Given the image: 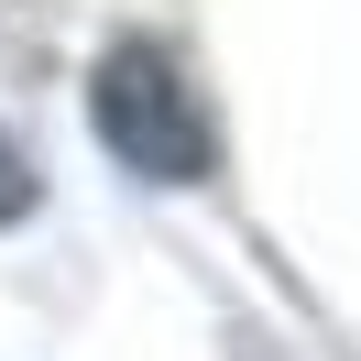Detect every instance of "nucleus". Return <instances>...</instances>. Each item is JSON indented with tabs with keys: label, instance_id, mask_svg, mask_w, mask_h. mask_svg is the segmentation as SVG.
<instances>
[{
	"label": "nucleus",
	"instance_id": "f257e3e1",
	"mask_svg": "<svg viewBox=\"0 0 361 361\" xmlns=\"http://www.w3.org/2000/svg\"><path fill=\"white\" fill-rule=\"evenodd\" d=\"M88 121H99V142H110L132 176H154V186H197L208 164H219V121H208V99L186 88V66L164 44H110L99 55Z\"/></svg>",
	"mask_w": 361,
	"mask_h": 361
},
{
	"label": "nucleus",
	"instance_id": "f03ea898",
	"mask_svg": "<svg viewBox=\"0 0 361 361\" xmlns=\"http://www.w3.org/2000/svg\"><path fill=\"white\" fill-rule=\"evenodd\" d=\"M23 208H33V176H23V154L0 142V219H23Z\"/></svg>",
	"mask_w": 361,
	"mask_h": 361
}]
</instances>
